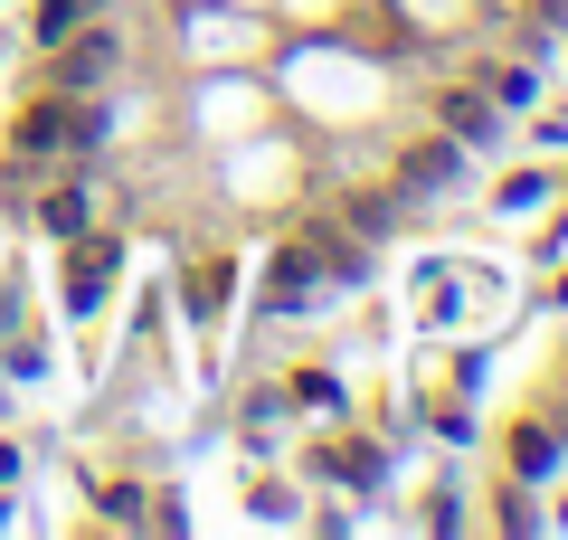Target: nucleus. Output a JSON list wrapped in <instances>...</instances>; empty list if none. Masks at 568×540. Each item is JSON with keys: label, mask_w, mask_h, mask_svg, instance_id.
I'll use <instances>...</instances> for the list:
<instances>
[{"label": "nucleus", "mask_w": 568, "mask_h": 540, "mask_svg": "<svg viewBox=\"0 0 568 540\" xmlns=\"http://www.w3.org/2000/svg\"><path fill=\"white\" fill-rule=\"evenodd\" d=\"M379 29L407 48H426V58H446V48H474L493 29L484 0H379Z\"/></svg>", "instance_id": "nucleus-1"}, {"label": "nucleus", "mask_w": 568, "mask_h": 540, "mask_svg": "<svg viewBox=\"0 0 568 540\" xmlns=\"http://www.w3.org/2000/svg\"><path fill=\"white\" fill-rule=\"evenodd\" d=\"M114 58H123V39H104V29H67L58 39V58H48V86H58V96H85V86H104L114 77Z\"/></svg>", "instance_id": "nucleus-2"}, {"label": "nucleus", "mask_w": 568, "mask_h": 540, "mask_svg": "<svg viewBox=\"0 0 568 540\" xmlns=\"http://www.w3.org/2000/svg\"><path fill=\"white\" fill-rule=\"evenodd\" d=\"M227 294H237V257H190L181 266V313L190 322H219Z\"/></svg>", "instance_id": "nucleus-3"}, {"label": "nucleus", "mask_w": 568, "mask_h": 540, "mask_svg": "<svg viewBox=\"0 0 568 540\" xmlns=\"http://www.w3.org/2000/svg\"><path fill=\"white\" fill-rule=\"evenodd\" d=\"M549 200H559V171H549V161H521V171H503V180H493V219H530V209H549Z\"/></svg>", "instance_id": "nucleus-4"}, {"label": "nucleus", "mask_w": 568, "mask_h": 540, "mask_svg": "<svg viewBox=\"0 0 568 540\" xmlns=\"http://www.w3.org/2000/svg\"><path fill=\"white\" fill-rule=\"evenodd\" d=\"M77 247V276H67V313H95L114 294V238H67Z\"/></svg>", "instance_id": "nucleus-5"}, {"label": "nucleus", "mask_w": 568, "mask_h": 540, "mask_svg": "<svg viewBox=\"0 0 568 540\" xmlns=\"http://www.w3.org/2000/svg\"><path fill=\"white\" fill-rule=\"evenodd\" d=\"M39 228H48V238H85V228H95V200H85V180L48 190V200H39Z\"/></svg>", "instance_id": "nucleus-6"}, {"label": "nucleus", "mask_w": 568, "mask_h": 540, "mask_svg": "<svg viewBox=\"0 0 568 540\" xmlns=\"http://www.w3.org/2000/svg\"><path fill=\"white\" fill-rule=\"evenodd\" d=\"M446 380L474 389V360L465 351H446ZM465 427H474V399H436V437H465Z\"/></svg>", "instance_id": "nucleus-7"}, {"label": "nucleus", "mask_w": 568, "mask_h": 540, "mask_svg": "<svg viewBox=\"0 0 568 540\" xmlns=\"http://www.w3.org/2000/svg\"><path fill=\"white\" fill-rule=\"evenodd\" d=\"M77 20H85V0H39V10H29V39H39V48H58Z\"/></svg>", "instance_id": "nucleus-8"}, {"label": "nucleus", "mask_w": 568, "mask_h": 540, "mask_svg": "<svg viewBox=\"0 0 568 540\" xmlns=\"http://www.w3.org/2000/svg\"><path fill=\"white\" fill-rule=\"evenodd\" d=\"M484 10H493V20H521V10H530V0H484Z\"/></svg>", "instance_id": "nucleus-9"}, {"label": "nucleus", "mask_w": 568, "mask_h": 540, "mask_svg": "<svg viewBox=\"0 0 568 540\" xmlns=\"http://www.w3.org/2000/svg\"><path fill=\"white\" fill-rule=\"evenodd\" d=\"M559 266H568V257H559ZM549 313H568V276H559V284H549Z\"/></svg>", "instance_id": "nucleus-10"}]
</instances>
